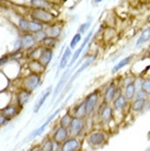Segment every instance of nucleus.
Listing matches in <instances>:
<instances>
[{
    "label": "nucleus",
    "mask_w": 150,
    "mask_h": 151,
    "mask_svg": "<svg viewBox=\"0 0 150 151\" xmlns=\"http://www.w3.org/2000/svg\"><path fill=\"white\" fill-rule=\"evenodd\" d=\"M44 31L46 32L47 36L59 38L60 34H61V27L54 22L50 24H46V27H44Z\"/></svg>",
    "instance_id": "nucleus-18"
},
{
    "label": "nucleus",
    "mask_w": 150,
    "mask_h": 151,
    "mask_svg": "<svg viewBox=\"0 0 150 151\" xmlns=\"http://www.w3.org/2000/svg\"><path fill=\"white\" fill-rule=\"evenodd\" d=\"M10 60H11V58H10V55H9V54H8V55H4V56H2V57H0V67L6 66Z\"/></svg>",
    "instance_id": "nucleus-38"
},
{
    "label": "nucleus",
    "mask_w": 150,
    "mask_h": 151,
    "mask_svg": "<svg viewBox=\"0 0 150 151\" xmlns=\"http://www.w3.org/2000/svg\"><path fill=\"white\" fill-rule=\"evenodd\" d=\"M69 112L72 114V116H74V117L84 118V117L87 116L86 103H84V101H82L80 104H77V105H76L71 111H69Z\"/></svg>",
    "instance_id": "nucleus-24"
},
{
    "label": "nucleus",
    "mask_w": 150,
    "mask_h": 151,
    "mask_svg": "<svg viewBox=\"0 0 150 151\" xmlns=\"http://www.w3.org/2000/svg\"><path fill=\"white\" fill-rule=\"evenodd\" d=\"M136 91H137V87H136L135 82H129L127 84H125V90H124V96L127 99V101H131L135 98Z\"/></svg>",
    "instance_id": "nucleus-26"
},
{
    "label": "nucleus",
    "mask_w": 150,
    "mask_h": 151,
    "mask_svg": "<svg viewBox=\"0 0 150 151\" xmlns=\"http://www.w3.org/2000/svg\"><path fill=\"white\" fill-rule=\"evenodd\" d=\"M101 1H103V0H94V2H97V4H100Z\"/></svg>",
    "instance_id": "nucleus-40"
},
{
    "label": "nucleus",
    "mask_w": 150,
    "mask_h": 151,
    "mask_svg": "<svg viewBox=\"0 0 150 151\" xmlns=\"http://www.w3.org/2000/svg\"><path fill=\"white\" fill-rule=\"evenodd\" d=\"M72 70L71 68H69L68 67V69L66 70V71L61 75V77H60V79H59V81H58V83H57V86H56V88H55V90H54V93H53V96H54V99L56 98L57 95L59 94V92L63 89L65 88V86H66V83L68 82V80H69V78L71 77V75H72Z\"/></svg>",
    "instance_id": "nucleus-12"
},
{
    "label": "nucleus",
    "mask_w": 150,
    "mask_h": 151,
    "mask_svg": "<svg viewBox=\"0 0 150 151\" xmlns=\"http://www.w3.org/2000/svg\"><path fill=\"white\" fill-rule=\"evenodd\" d=\"M31 19L40 21L43 24H50L54 23L56 20V17L49 10L46 9H38V8H32V10L30 12Z\"/></svg>",
    "instance_id": "nucleus-1"
},
{
    "label": "nucleus",
    "mask_w": 150,
    "mask_h": 151,
    "mask_svg": "<svg viewBox=\"0 0 150 151\" xmlns=\"http://www.w3.org/2000/svg\"><path fill=\"white\" fill-rule=\"evenodd\" d=\"M81 41H82V34H80L79 32H77L74 35V37L71 38V41H70V45H69L70 49H75L79 43H81Z\"/></svg>",
    "instance_id": "nucleus-34"
},
{
    "label": "nucleus",
    "mask_w": 150,
    "mask_h": 151,
    "mask_svg": "<svg viewBox=\"0 0 150 151\" xmlns=\"http://www.w3.org/2000/svg\"><path fill=\"white\" fill-rule=\"evenodd\" d=\"M10 123V119L8 118L7 116H4V114L0 112V127H2V126H6Z\"/></svg>",
    "instance_id": "nucleus-39"
},
{
    "label": "nucleus",
    "mask_w": 150,
    "mask_h": 151,
    "mask_svg": "<svg viewBox=\"0 0 150 151\" xmlns=\"http://www.w3.org/2000/svg\"><path fill=\"white\" fill-rule=\"evenodd\" d=\"M33 35H34V38H35V41H36L38 44H40V43L47 36V34H46V32L44 30L38 31V32H36V33H33Z\"/></svg>",
    "instance_id": "nucleus-36"
},
{
    "label": "nucleus",
    "mask_w": 150,
    "mask_h": 151,
    "mask_svg": "<svg viewBox=\"0 0 150 151\" xmlns=\"http://www.w3.org/2000/svg\"><path fill=\"white\" fill-rule=\"evenodd\" d=\"M30 4L32 8L46 9V10H52L55 6L52 0H30Z\"/></svg>",
    "instance_id": "nucleus-20"
},
{
    "label": "nucleus",
    "mask_w": 150,
    "mask_h": 151,
    "mask_svg": "<svg viewBox=\"0 0 150 151\" xmlns=\"http://www.w3.org/2000/svg\"><path fill=\"white\" fill-rule=\"evenodd\" d=\"M18 27H19L22 33L30 32L29 31V20L25 19V18H20L19 21H18Z\"/></svg>",
    "instance_id": "nucleus-33"
},
{
    "label": "nucleus",
    "mask_w": 150,
    "mask_h": 151,
    "mask_svg": "<svg viewBox=\"0 0 150 151\" xmlns=\"http://www.w3.org/2000/svg\"><path fill=\"white\" fill-rule=\"evenodd\" d=\"M107 136L103 130H93L87 136V142L92 148H100L106 142Z\"/></svg>",
    "instance_id": "nucleus-3"
},
{
    "label": "nucleus",
    "mask_w": 150,
    "mask_h": 151,
    "mask_svg": "<svg viewBox=\"0 0 150 151\" xmlns=\"http://www.w3.org/2000/svg\"><path fill=\"white\" fill-rule=\"evenodd\" d=\"M58 44V38L52 37V36H46L43 41L38 44V45L43 46V47H48V48H54L55 46Z\"/></svg>",
    "instance_id": "nucleus-29"
},
{
    "label": "nucleus",
    "mask_w": 150,
    "mask_h": 151,
    "mask_svg": "<svg viewBox=\"0 0 150 151\" xmlns=\"http://www.w3.org/2000/svg\"><path fill=\"white\" fill-rule=\"evenodd\" d=\"M42 83V75L40 73H35V72H30L26 76L22 81V88L26 90L33 92L38 89Z\"/></svg>",
    "instance_id": "nucleus-4"
},
{
    "label": "nucleus",
    "mask_w": 150,
    "mask_h": 151,
    "mask_svg": "<svg viewBox=\"0 0 150 151\" xmlns=\"http://www.w3.org/2000/svg\"><path fill=\"white\" fill-rule=\"evenodd\" d=\"M131 59H133V56H127V57H125V58H123L122 60H120L118 63H117L114 67H113L112 69V73H115V72H117L120 69H123L125 67V66H127L129 63L131 61Z\"/></svg>",
    "instance_id": "nucleus-30"
},
{
    "label": "nucleus",
    "mask_w": 150,
    "mask_h": 151,
    "mask_svg": "<svg viewBox=\"0 0 150 151\" xmlns=\"http://www.w3.org/2000/svg\"><path fill=\"white\" fill-rule=\"evenodd\" d=\"M127 99L125 98L123 94L117 95L116 98L113 100L112 102V106H113V110L115 111H123L127 106Z\"/></svg>",
    "instance_id": "nucleus-22"
},
{
    "label": "nucleus",
    "mask_w": 150,
    "mask_h": 151,
    "mask_svg": "<svg viewBox=\"0 0 150 151\" xmlns=\"http://www.w3.org/2000/svg\"><path fill=\"white\" fill-rule=\"evenodd\" d=\"M86 127V122L84 118H79V117H72V121L68 127L69 136L71 137H79Z\"/></svg>",
    "instance_id": "nucleus-5"
},
{
    "label": "nucleus",
    "mask_w": 150,
    "mask_h": 151,
    "mask_svg": "<svg viewBox=\"0 0 150 151\" xmlns=\"http://www.w3.org/2000/svg\"><path fill=\"white\" fill-rule=\"evenodd\" d=\"M150 40V27L146 29L143 33L140 34V36L138 37L137 42H136V47H139L140 45H143L144 43H146Z\"/></svg>",
    "instance_id": "nucleus-31"
},
{
    "label": "nucleus",
    "mask_w": 150,
    "mask_h": 151,
    "mask_svg": "<svg viewBox=\"0 0 150 151\" xmlns=\"http://www.w3.org/2000/svg\"><path fill=\"white\" fill-rule=\"evenodd\" d=\"M44 27L45 25L40 21H36V20L33 19L29 20V31H30V33H36L38 31L44 30Z\"/></svg>",
    "instance_id": "nucleus-28"
},
{
    "label": "nucleus",
    "mask_w": 150,
    "mask_h": 151,
    "mask_svg": "<svg viewBox=\"0 0 150 151\" xmlns=\"http://www.w3.org/2000/svg\"><path fill=\"white\" fill-rule=\"evenodd\" d=\"M31 94H32V92H31V91L26 90V89H24V88H21V89L18 91L17 95H15L18 106L21 107V109H23V106L25 105L26 103L30 101Z\"/></svg>",
    "instance_id": "nucleus-13"
},
{
    "label": "nucleus",
    "mask_w": 150,
    "mask_h": 151,
    "mask_svg": "<svg viewBox=\"0 0 150 151\" xmlns=\"http://www.w3.org/2000/svg\"><path fill=\"white\" fill-rule=\"evenodd\" d=\"M145 106H146V99L135 98V100H134L131 104V111H134V112H141Z\"/></svg>",
    "instance_id": "nucleus-27"
},
{
    "label": "nucleus",
    "mask_w": 150,
    "mask_h": 151,
    "mask_svg": "<svg viewBox=\"0 0 150 151\" xmlns=\"http://www.w3.org/2000/svg\"><path fill=\"white\" fill-rule=\"evenodd\" d=\"M52 1H53V0H52Z\"/></svg>",
    "instance_id": "nucleus-42"
},
{
    "label": "nucleus",
    "mask_w": 150,
    "mask_h": 151,
    "mask_svg": "<svg viewBox=\"0 0 150 151\" xmlns=\"http://www.w3.org/2000/svg\"><path fill=\"white\" fill-rule=\"evenodd\" d=\"M81 149V142L78 139V137L69 136L60 145V151H78Z\"/></svg>",
    "instance_id": "nucleus-6"
},
{
    "label": "nucleus",
    "mask_w": 150,
    "mask_h": 151,
    "mask_svg": "<svg viewBox=\"0 0 150 151\" xmlns=\"http://www.w3.org/2000/svg\"><path fill=\"white\" fill-rule=\"evenodd\" d=\"M60 149V144H58L57 141L50 138V139H46L45 141H43V144L41 146V150L43 151H56Z\"/></svg>",
    "instance_id": "nucleus-25"
},
{
    "label": "nucleus",
    "mask_w": 150,
    "mask_h": 151,
    "mask_svg": "<svg viewBox=\"0 0 150 151\" xmlns=\"http://www.w3.org/2000/svg\"><path fill=\"white\" fill-rule=\"evenodd\" d=\"M116 94H117V87H116V84H115V82L110 83L109 86L106 87L104 94H103L104 103H107V104L112 103L113 100L117 96Z\"/></svg>",
    "instance_id": "nucleus-14"
},
{
    "label": "nucleus",
    "mask_w": 150,
    "mask_h": 151,
    "mask_svg": "<svg viewBox=\"0 0 150 151\" xmlns=\"http://www.w3.org/2000/svg\"><path fill=\"white\" fill-rule=\"evenodd\" d=\"M100 118H101V123L103 125L109 124L113 118V106H111L107 103H104V105L100 112Z\"/></svg>",
    "instance_id": "nucleus-16"
},
{
    "label": "nucleus",
    "mask_w": 150,
    "mask_h": 151,
    "mask_svg": "<svg viewBox=\"0 0 150 151\" xmlns=\"http://www.w3.org/2000/svg\"><path fill=\"white\" fill-rule=\"evenodd\" d=\"M92 36H93V30H91L89 33H88V35H87L86 37L83 38V41H81V44H80V46H79V48L76 50L75 53L71 55V59H70V64H69V68H71L72 66H74V64H75L76 61L79 59V57H80V55H81V53H82L83 50H84V48H86V46L88 43H90L91 38H92Z\"/></svg>",
    "instance_id": "nucleus-7"
},
{
    "label": "nucleus",
    "mask_w": 150,
    "mask_h": 151,
    "mask_svg": "<svg viewBox=\"0 0 150 151\" xmlns=\"http://www.w3.org/2000/svg\"><path fill=\"white\" fill-rule=\"evenodd\" d=\"M60 111H61V107H59V109H57V110L55 111L54 113L50 114V115L48 116V118H47V119L45 121V123H44V124L42 125V126L40 127V128H38L36 130H34V132H32V134H31L30 136H29V140H32V139H34V138H36V137H38L40 135H42L43 132H45L46 127H47V126L49 125V123H50V122H52L53 119H54V118H55V117H56L57 115H58V113H59Z\"/></svg>",
    "instance_id": "nucleus-11"
},
{
    "label": "nucleus",
    "mask_w": 150,
    "mask_h": 151,
    "mask_svg": "<svg viewBox=\"0 0 150 151\" xmlns=\"http://www.w3.org/2000/svg\"><path fill=\"white\" fill-rule=\"evenodd\" d=\"M95 58H97V55H94V56H93V57H91V58H88V60H86L84 63H82V64H81V66H80V68H79L78 70H76L75 73H72L71 77H70V78H69V80H68L67 86H66L67 88H66V89H65V90L63 91V92H61V94H60V96H59V99H58V101H57V102H59V101L61 100V99H64L65 94H66V93H67L68 91H69V89L71 88L72 83H74V82L76 81V79L78 78V76L81 75V73H82V72L84 71V70H86V69L88 68V67H90L91 64L93 63Z\"/></svg>",
    "instance_id": "nucleus-2"
},
{
    "label": "nucleus",
    "mask_w": 150,
    "mask_h": 151,
    "mask_svg": "<svg viewBox=\"0 0 150 151\" xmlns=\"http://www.w3.org/2000/svg\"><path fill=\"white\" fill-rule=\"evenodd\" d=\"M91 22H92V19H91V18H89V21H88V22L81 24V25L79 27V29H78V32H79V33H80V34H84L87 31L90 29Z\"/></svg>",
    "instance_id": "nucleus-37"
},
{
    "label": "nucleus",
    "mask_w": 150,
    "mask_h": 151,
    "mask_svg": "<svg viewBox=\"0 0 150 151\" xmlns=\"http://www.w3.org/2000/svg\"><path fill=\"white\" fill-rule=\"evenodd\" d=\"M50 93H52V87H48L45 91H44V92H43V94H42V96L40 98V100H38V102H36V104L34 105V109H33L34 113L36 114V113L40 112V110L42 109V106L44 105V103L46 102V100L48 99V96L50 95Z\"/></svg>",
    "instance_id": "nucleus-23"
},
{
    "label": "nucleus",
    "mask_w": 150,
    "mask_h": 151,
    "mask_svg": "<svg viewBox=\"0 0 150 151\" xmlns=\"http://www.w3.org/2000/svg\"><path fill=\"white\" fill-rule=\"evenodd\" d=\"M72 114L68 111L67 113L65 114V115H63L61 116V118L59 119V125L60 126H63V127H66V128H68L69 127V125H70V123H71L72 121Z\"/></svg>",
    "instance_id": "nucleus-32"
},
{
    "label": "nucleus",
    "mask_w": 150,
    "mask_h": 151,
    "mask_svg": "<svg viewBox=\"0 0 150 151\" xmlns=\"http://www.w3.org/2000/svg\"><path fill=\"white\" fill-rule=\"evenodd\" d=\"M149 110H150V105H149Z\"/></svg>",
    "instance_id": "nucleus-41"
},
{
    "label": "nucleus",
    "mask_w": 150,
    "mask_h": 151,
    "mask_svg": "<svg viewBox=\"0 0 150 151\" xmlns=\"http://www.w3.org/2000/svg\"><path fill=\"white\" fill-rule=\"evenodd\" d=\"M68 137H69L68 128L63 127V126H60V125L55 129V132H54V134H53V139L55 140V141H57V142L60 145L63 144Z\"/></svg>",
    "instance_id": "nucleus-17"
},
{
    "label": "nucleus",
    "mask_w": 150,
    "mask_h": 151,
    "mask_svg": "<svg viewBox=\"0 0 150 151\" xmlns=\"http://www.w3.org/2000/svg\"><path fill=\"white\" fill-rule=\"evenodd\" d=\"M140 90L144 92V94L150 95V79L143 80L141 86H140Z\"/></svg>",
    "instance_id": "nucleus-35"
},
{
    "label": "nucleus",
    "mask_w": 150,
    "mask_h": 151,
    "mask_svg": "<svg viewBox=\"0 0 150 151\" xmlns=\"http://www.w3.org/2000/svg\"><path fill=\"white\" fill-rule=\"evenodd\" d=\"M53 55H54V52H53V48H48V47H41V52H40V55H38V60L41 61V64L47 68L50 63L53 60Z\"/></svg>",
    "instance_id": "nucleus-10"
},
{
    "label": "nucleus",
    "mask_w": 150,
    "mask_h": 151,
    "mask_svg": "<svg viewBox=\"0 0 150 151\" xmlns=\"http://www.w3.org/2000/svg\"><path fill=\"white\" fill-rule=\"evenodd\" d=\"M71 54L72 53H71L70 47H67V48L63 52V55H61V58H60V61H59V66H58V70H57V73H56L57 76L59 75V72L61 71V70H64L68 66V61H69L70 57H71Z\"/></svg>",
    "instance_id": "nucleus-19"
},
{
    "label": "nucleus",
    "mask_w": 150,
    "mask_h": 151,
    "mask_svg": "<svg viewBox=\"0 0 150 151\" xmlns=\"http://www.w3.org/2000/svg\"><path fill=\"white\" fill-rule=\"evenodd\" d=\"M21 110H22V109L19 107L18 104H8L6 107H4L2 110H0V112L11 121V119H13L14 117H17L19 115Z\"/></svg>",
    "instance_id": "nucleus-15"
},
{
    "label": "nucleus",
    "mask_w": 150,
    "mask_h": 151,
    "mask_svg": "<svg viewBox=\"0 0 150 151\" xmlns=\"http://www.w3.org/2000/svg\"><path fill=\"white\" fill-rule=\"evenodd\" d=\"M98 102H99V92L98 91H94V92L90 93V94L84 99L86 110H87V116L91 115V114L95 111L97 105H98Z\"/></svg>",
    "instance_id": "nucleus-8"
},
{
    "label": "nucleus",
    "mask_w": 150,
    "mask_h": 151,
    "mask_svg": "<svg viewBox=\"0 0 150 151\" xmlns=\"http://www.w3.org/2000/svg\"><path fill=\"white\" fill-rule=\"evenodd\" d=\"M27 68L31 72H35V73H40V75H43V72L45 71L46 68L41 64V61L38 59H31L29 63H27Z\"/></svg>",
    "instance_id": "nucleus-21"
},
{
    "label": "nucleus",
    "mask_w": 150,
    "mask_h": 151,
    "mask_svg": "<svg viewBox=\"0 0 150 151\" xmlns=\"http://www.w3.org/2000/svg\"><path fill=\"white\" fill-rule=\"evenodd\" d=\"M20 42H21V48L22 50H30V49L34 48L38 45V43L34 38L33 33H23V35L20 37Z\"/></svg>",
    "instance_id": "nucleus-9"
}]
</instances>
